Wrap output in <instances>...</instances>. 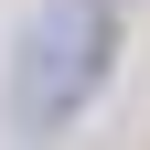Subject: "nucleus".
Returning <instances> with one entry per match:
<instances>
[{"label":"nucleus","mask_w":150,"mask_h":150,"mask_svg":"<svg viewBox=\"0 0 150 150\" xmlns=\"http://www.w3.org/2000/svg\"><path fill=\"white\" fill-rule=\"evenodd\" d=\"M107 32H118L107 0H32L22 43H11V129L22 139H54L107 86Z\"/></svg>","instance_id":"1"}]
</instances>
